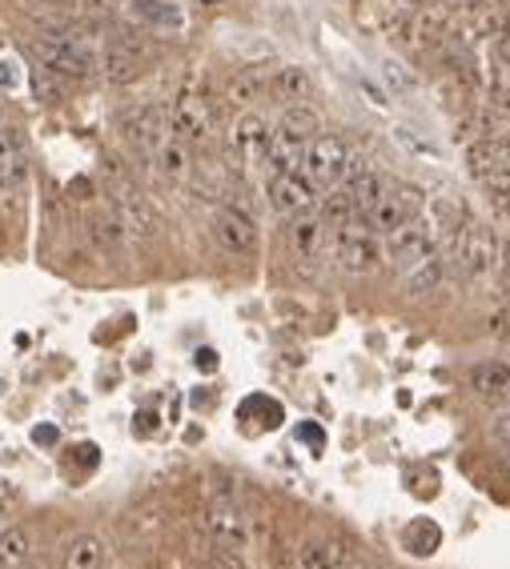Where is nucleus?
<instances>
[{
	"mask_svg": "<svg viewBox=\"0 0 510 569\" xmlns=\"http://www.w3.org/2000/svg\"><path fill=\"white\" fill-rule=\"evenodd\" d=\"M350 197V205H354L358 217H366L370 205H374L378 197H382V189H386V176L378 173V169H370V164H350V173L342 176V185H338Z\"/></svg>",
	"mask_w": 510,
	"mask_h": 569,
	"instance_id": "obj_17",
	"label": "nucleus"
},
{
	"mask_svg": "<svg viewBox=\"0 0 510 569\" xmlns=\"http://www.w3.org/2000/svg\"><path fill=\"white\" fill-rule=\"evenodd\" d=\"M205 529L222 549H245L249 546V517L233 502H213L205 509Z\"/></svg>",
	"mask_w": 510,
	"mask_h": 569,
	"instance_id": "obj_14",
	"label": "nucleus"
},
{
	"mask_svg": "<svg viewBox=\"0 0 510 569\" xmlns=\"http://www.w3.org/2000/svg\"><path fill=\"white\" fill-rule=\"evenodd\" d=\"M0 125H4V109H0Z\"/></svg>",
	"mask_w": 510,
	"mask_h": 569,
	"instance_id": "obj_35",
	"label": "nucleus"
},
{
	"mask_svg": "<svg viewBox=\"0 0 510 569\" xmlns=\"http://www.w3.org/2000/svg\"><path fill=\"white\" fill-rule=\"evenodd\" d=\"M100 73H105V80L109 85H129V80H137L145 73V49L134 41H109L105 44V53H100Z\"/></svg>",
	"mask_w": 510,
	"mask_h": 569,
	"instance_id": "obj_15",
	"label": "nucleus"
},
{
	"mask_svg": "<svg viewBox=\"0 0 510 569\" xmlns=\"http://www.w3.org/2000/svg\"><path fill=\"white\" fill-rule=\"evenodd\" d=\"M318 132H322V117L310 105H289L281 112L278 129H269V153H266L269 173H298L301 157H306V149H310V141Z\"/></svg>",
	"mask_w": 510,
	"mask_h": 569,
	"instance_id": "obj_2",
	"label": "nucleus"
},
{
	"mask_svg": "<svg viewBox=\"0 0 510 569\" xmlns=\"http://www.w3.org/2000/svg\"><path fill=\"white\" fill-rule=\"evenodd\" d=\"M266 153H269V125L257 112L237 117V125L230 132V161L242 164V169H254V164H266Z\"/></svg>",
	"mask_w": 510,
	"mask_h": 569,
	"instance_id": "obj_12",
	"label": "nucleus"
},
{
	"mask_svg": "<svg viewBox=\"0 0 510 569\" xmlns=\"http://www.w3.org/2000/svg\"><path fill=\"white\" fill-rule=\"evenodd\" d=\"M17 4H24V9H33V12H45V17H68V12L81 9V0H17Z\"/></svg>",
	"mask_w": 510,
	"mask_h": 569,
	"instance_id": "obj_27",
	"label": "nucleus"
},
{
	"mask_svg": "<svg viewBox=\"0 0 510 569\" xmlns=\"http://www.w3.org/2000/svg\"><path fill=\"white\" fill-rule=\"evenodd\" d=\"M434 253V225L426 217H411L406 225H399V229L386 233V261L394 265V269H411V265H418L422 257H431Z\"/></svg>",
	"mask_w": 510,
	"mask_h": 569,
	"instance_id": "obj_8",
	"label": "nucleus"
},
{
	"mask_svg": "<svg viewBox=\"0 0 510 569\" xmlns=\"http://www.w3.org/2000/svg\"><path fill=\"white\" fill-rule=\"evenodd\" d=\"M342 569H374V566H370L366 558H346V566H342Z\"/></svg>",
	"mask_w": 510,
	"mask_h": 569,
	"instance_id": "obj_33",
	"label": "nucleus"
},
{
	"mask_svg": "<svg viewBox=\"0 0 510 569\" xmlns=\"http://www.w3.org/2000/svg\"><path fill=\"white\" fill-rule=\"evenodd\" d=\"M289 249L306 269H314L330 253V225L322 217H314V213L289 217Z\"/></svg>",
	"mask_w": 510,
	"mask_h": 569,
	"instance_id": "obj_13",
	"label": "nucleus"
},
{
	"mask_svg": "<svg viewBox=\"0 0 510 569\" xmlns=\"http://www.w3.org/2000/svg\"><path fill=\"white\" fill-rule=\"evenodd\" d=\"M149 161L157 164V173L166 176V181H185V176H189V144H181V141L169 137V141L161 144Z\"/></svg>",
	"mask_w": 510,
	"mask_h": 569,
	"instance_id": "obj_23",
	"label": "nucleus"
},
{
	"mask_svg": "<svg viewBox=\"0 0 510 569\" xmlns=\"http://www.w3.org/2000/svg\"><path fill=\"white\" fill-rule=\"evenodd\" d=\"M495 49H499V56H502V61H507V65H510V29L499 36V41H495Z\"/></svg>",
	"mask_w": 510,
	"mask_h": 569,
	"instance_id": "obj_32",
	"label": "nucleus"
},
{
	"mask_svg": "<svg viewBox=\"0 0 510 569\" xmlns=\"http://www.w3.org/2000/svg\"><path fill=\"white\" fill-rule=\"evenodd\" d=\"M502 325H507V329H502V333H507V337H510V313H507V318H502Z\"/></svg>",
	"mask_w": 510,
	"mask_h": 569,
	"instance_id": "obj_34",
	"label": "nucleus"
},
{
	"mask_svg": "<svg viewBox=\"0 0 510 569\" xmlns=\"http://www.w3.org/2000/svg\"><path fill=\"white\" fill-rule=\"evenodd\" d=\"M210 569H249V566H245V561L237 558L233 549H217V554L210 558Z\"/></svg>",
	"mask_w": 510,
	"mask_h": 569,
	"instance_id": "obj_29",
	"label": "nucleus"
},
{
	"mask_svg": "<svg viewBox=\"0 0 510 569\" xmlns=\"http://www.w3.org/2000/svg\"><path fill=\"white\" fill-rule=\"evenodd\" d=\"M470 389L482 397L510 394V365L507 362H482L470 369Z\"/></svg>",
	"mask_w": 510,
	"mask_h": 569,
	"instance_id": "obj_21",
	"label": "nucleus"
},
{
	"mask_svg": "<svg viewBox=\"0 0 510 569\" xmlns=\"http://www.w3.org/2000/svg\"><path fill=\"white\" fill-rule=\"evenodd\" d=\"M487 112H490V117H499V121H510V88H499V93H490Z\"/></svg>",
	"mask_w": 510,
	"mask_h": 569,
	"instance_id": "obj_28",
	"label": "nucleus"
},
{
	"mask_svg": "<svg viewBox=\"0 0 510 569\" xmlns=\"http://www.w3.org/2000/svg\"><path fill=\"white\" fill-rule=\"evenodd\" d=\"M213 241L230 257H254L257 253V221L242 205H225L213 217Z\"/></svg>",
	"mask_w": 510,
	"mask_h": 569,
	"instance_id": "obj_10",
	"label": "nucleus"
},
{
	"mask_svg": "<svg viewBox=\"0 0 510 569\" xmlns=\"http://www.w3.org/2000/svg\"><path fill=\"white\" fill-rule=\"evenodd\" d=\"M495 438H499V441H502V445H507V449H510V406H507V409H502V414H499V417H495Z\"/></svg>",
	"mask_w": 510,
	"mask_h": 569,
	"instance_id": "obj_31",
	"label": "nucleus"
},
{
	"mask_svg": "<svg viewBox=\"0 0 510 569\" xmlns=\"http://www.w3.org/2000/svg\"><path fill=\"white\" fill-rule=\"evenodd\" d=\"M100 566H105V546H100L97 534H77L65 546L61 569H100Z\"/></svg>",
	"mask_w": 510,
	"mask_h": 569,
	"instance_id": "obj_20",
	"label": "nucleus"
},
{
	"mask_svg": "<svg viewBox=\"0 0 510 569\" xmlns=\"http://www.w3.org/2000/svg\"><path fill=\"white\" fill-rule=\"evenodd\" d=\"M443 273H446V265H443V257H422L418 265H411L406 269V293L411 297H426V293H434L438 284H443Z\"/></svg>",
	"mask_w": 510,
	"mask_h": 569,
	"instance_id": "obj_22",
	"label": "nucleus"
},
{
	"mask_svg": "<svg viewBox=\"0 0 510 569\" xmlns=\"http://www.w3.org/2000/svg\"><path fill=\"white\" fill-rule=\"evenodd\" d=\"M502 241L499 233L482 225V221H466L463 229L450 233V257H455L458 273L470 277V281H487L499 265Z\"/></svg>",
	"mask_w": 510,
	"mask_h": 569,
	"instance_id": "obj_3",
	"label": "nucleus"
},
{
	"mask_svg": "<svg viewBox=\"0 0 510 569\" xmlns=\"http://www.w3.org/2000/svg\"><path fill=\"white\" fill-rule=\"evenodd\" d=\"M266 197L269 205H274V213H281V217H301V213H314L318 189L301 173H269Z\"/></svg>",
	"mask_w": 510,
	"mask_h": 569,
	"instance_id": "obj_11",
	"label": "nucleus"
},
{
	"mask_svg": "<svg viewBox=\"0 0 510 569\" xmlns=\"http://www.w3.org/2000/svg\"><path fill=\"white\" fill-rule=\"evenodd\" d=\"M422 213V193L418 189H406V185H386L382 189V197L370 205L366 213V225L374 233H382L386 237L390 229H399V225H406L411 217H418Z\"/></svg>",
	"mask_w": 510,
	"mask_h": 569,
	"instance_id": "obj_9",
	"label": "nucleus"
},
{
	"mask_svg": "<svg viewBox=\"0 0 510 569\" xmlns=\"http://www.w3.org/2000/svg\"><path fill=\"white\" fill-rule=\"evenodd\" d=\"M266 88H269V97L278 100V105H306V100L314 97V80H310V73L306 68H298V65H286V68H278L274 77L266 80Z\"/></svg>",
	"mask_w": 510,
	"mask_h": 569,
	"instance_id": "obj_19",
	"label": "nucleus"
},
{
	"mask_svg": "<svg viewBox=\"0 0 510 569\" xmlns=\"http://www.w3.org/2000/svg\"><path fill=\"white\" fill-rule=\"evenodd\" d=\"M36 56H41V68L56 73L61 80H85L97 73L100 53L93 36L77 24H49L45 33L33 41Z\"/></svg>",
	"mask_w": 510,
	"mask_h": 569,
	"instance_id": "obj_1",
	"label": "nucleus"
},
{
	"mask_svg": "<svg viewBox=\"0 0 510 569\" xmlns=\"http://www.w3.org/2000/svg\"><path fill=\"white\" fill-rule=\"evenodd\" d=\"M33 554V541L24 529H0V569H17L29 561Z\"/></svg>",
	"mask_w": 510,
	"mask_h": 569,
	"instance_id": "obj_25",
	"label": "nucleus"
},
{
	"mask_svg": "<svg viewBox=\"0 0 510 569\" xmlns=\"http://www.w3.org/2000/svg\"><path fill=\"white\" fill-rule=\"evenodd\" d=\"M346 558H350V554H346L338 541H322V537H318V541H306V549H301V566L306 569H342Z\"/></svg>",
	"mask_w": 510,
	"mask_h": 569,
	"instance_id": "obj_24",
	"label": "nucleus"
},
{
	"mask_svg": "<svg viewBox=\"0 0 510 569\" xmlns=\"http://www.w3.org/2000/svg\"><path fill=\"white\" fill-rule=\"evenodd\" d=\"M495 273H499L502 293L510 297V245H502V253H499V265H495Z\"/></svg>",
	"mask_w": 510,
	"mask_h": 569,
	"instance_id": "obj_30",
	"label": "nucleus"
},
{
	"mask_svg": "<svg viewBox=\"0 0 510 569\" xmlns=\"http://www.w3.org/2000/svg\"><path fill=\"white\" fill-rule=\"evenodd\" d=\"M117 132L137 157H153L169 141V112L161 105H134L117 117Z\"/></svg>",
	"mask_w": 510,
	"mask_h": 569,
	"instance_id": "obj_6",
	"label": "nucleus"
},
{
	"mask_svg": "<svg viewBox=\"0 0 510 569\" xmlns=\"http://www.w3.org/2000/svg\"><path fill=\"white\" fill-rule=\"evenodd\" d=\"M93 237H97L100 249H121L125 237H129V229L121 225L117 213H100V217L93 221Z\"/></svg>",
	"mask_w": 510,
	"mask_h": 569,
	"instance_id": "obj_26",
	"label": "nucleus"
},
{
	"mask_svg": "<svg viewBox=\"0 0 510 569\" xmlns=\"http://www.w3.org/2000/svg\"><path fill=\"white\" fill-rule=\"evenodd\" d=\"M129 17L153 33H181L185 29V12L178 0H129Z\"/></svg>",
	"mask_w": 510,
	"mask_h": 569,
	"instance_id": "obj_18",
	"label": "nucleus"
},
{
	"mask_svg": "<svg viewBox=\"0 0 510 569\" xmlns=\"http://www.w3.org/2000/svg\"><path fill=\"white\" fill-rule=\"evenodd\" d=\"M213 129H217V112L205 97H193V93H181L178 105L169 109V137L181 144H201L210 141Z\"/></svg>",
	"mask_w": 510,
	"mask_h": 569,
	"instance_id": "obj_7",
	"label": "nucleus"
},
{
	"mask_svg": "<svg viewBox=\"0 0 510 569\" xmlns=\"http://www.w3.org/2000/svg\"><path fill=\"white\" fill-rule=\"evenodd\" d=\"M350 164H354V149H350L338 132H318L310 141V149H306V157H301L298 173L306 176L314 189H333V185H342Z\"/></svg>",
	"mask_w": 510,
	"mask_h": 569,
	"instance_id": "obj_5",
	"label": "nucleus"
},
{
	"mask_svg": "<svg viewBox=\"0 0 510 569\" xmlns=\"http://www.w3.org/2000/svg\"><path fill=\"white\" fill-rule=\"evenodd\" d=\"M29 181V157L12 125H0V197H12Z\"/></svg>",
	"mask_w": 510,
	"mask_h": 569,
	"instance_id": "obj_16",
	"label": "nucleus"
},
{
	"mask_svg": "<svg viewBox=\"0 0 510 569\" xmlns=\"http://www.w3.org/2000/svg\"><path fill=\"white\" fill-rule=\"evenodd\" d=\"M330 245H333V261L342 265L346 273H374L382 265V245H378V233L366 225V217H350L346 225L330 229Z\"/></svg>",
	"mask_w": 510,
	"mask_h": 569,
	"instance_id": "obj_4",
	"label": "nucleus"
}]
</instances>
